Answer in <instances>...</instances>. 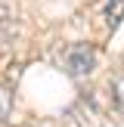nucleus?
<instances>
[{
	"label": "nucleus",
	"mask_w": 124,
	"mask_h": 127,
	"mask_svg": "<svg viewBox=\"0 0 124 127\" xmlns=\"http://www.w3.org/2000/svg\"><path fill=\"white\" fill-rule=\"evenodd\" d=\"M65 65H68V74L71 78H87V74L96 68V50L90 43H74L65 56Z\"/></svg>",
	"instance_id": "obj_1"
},
{
	"label": "nucleus",
	"mask_w": 124,
	"mask_h": 127,
	"mask_svg": "<svg viewBox=\"0 0 124 127\" xmlns=\"http://www.w3.org/2000/svg\"><path fill=\"white\" fill-rule=\"evenodd\" d=\"M105 19H109V25L115 28L124 19V0H109V3H105Z\"/></svg>",
	"instance_id": "obj_2"
},
{
	"label": "nucleus",
	"mask_w": 124,
	"mask_h": 127,
	"mask_svg": "<svg viewBox=\"0 0 124 127\" xmlns=\"http://www.w3.org/2000/svg\"><path fill=\"white\" fill-rule=\"evenodd\" d=\"M9 112H12V93L0 84V118H9Z\"/></svg>",
	"instance_id": "obj_3"
}]
</instances>
